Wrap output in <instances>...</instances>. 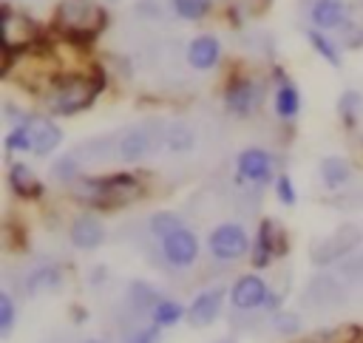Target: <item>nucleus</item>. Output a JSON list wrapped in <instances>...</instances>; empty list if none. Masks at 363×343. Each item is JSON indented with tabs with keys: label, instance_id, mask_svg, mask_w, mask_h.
I'll list each match as a JSON object with an SVG mask.
<instances>
[{
	"label": "nucleus",
	"instance_id": "nucleus-1",
	"mask_svg": "<svg viewBox=\"0 0 363 343\" xmlns=\"http://www.w3.org/2000/svg\"><path fill=\"white\" fill-rule=\"evenodd\" d=\"M71 193L91 210H116V207L133 204L142 196V181L130 173L79 176L71 184Z\"/></svg>",
	"mask_w": 363,
	"mask_h": 343
},
{
	"label": "nucleus",
	"instance_id": "nucleus-2",
	"mask_svg": "<svg viewBox=\"0 0 363 343\" xmlns=\"http://www.w3.org/2000/svg\"><path fill=\"white\" fill-rule=\"evenodd\" d=\"M99 91H102L99 74H62V77H54L51 85L45 88V105L51 113L74 116L91 108Z\"/></svg>",
	"mask_w": 363,
	"mask_h": 343
},
{
	"label": "nucleus",
	"instance_id": "nucleus-3",
	"mask_svg": "<svg viewBox=\"0 0 363 343\" xmlns=\"http://www.w3.org/2000/svg\"><path fill=\"white\" fill-rule=\"evenodd\" d=\"M108 23V14L94 0H62L54 11V28L74 43H91Z\"/></svg>",
	"mask_w": 363,
	"mask_h": 343
},
{
	"label": "nucleus",
	"instance_id": "nucleus-4",
	"mask_svg": "<svg viewBox=\"0 0 363 343\" xmlns=\"http://www.w3.org/2000/svg\"><path fill=\"white\" fill-rule=\"evenodd\" d=\"M162 145H167V128L162 122H139L119 133L116 156L122 162H142V159L153 156Z\"/></svg>",
	"mask_w": 363,
	"mask_h": 343
},
{
	"label": "nucleus",
	"instance_id": "nucleus-5",
	"mask_svg": "<svg viewBox=\"0 0 363 343\" xmlns=\"http://www.w3.org/2000/svg\"><path fill=\"white\" fill-rule=\"evenodd\" d=\"M37 37H40V28H37V23H34L28 14L14 11L11 6H3V28H0L3 57H6V62H3V74L9 71L14 54L31 48V45L37 43Z\"/></svg>",
	"mask_w": 363,
	"mask_h": 343
},
{
	"label": "nucleus",
	"instance_id": "nucleus-6",
	"mask_svg": "<svg viewBox=\"0 0 363 343\" xmlns=\"http://www.w3.org/2000/svg\"><path fill=\"white\" fill-rule=\"evenodd\" d=\"M207 247H210V255H213L216 261H221V264L241 261V258H244V255L252 249L247 230H244L241 224H235V221L218 224V227L210 232Z\"/></svg>",
	"mask_w": 363,
	"mask_h": 343
},
{
	"label": "nucleus",
	"instance_id": "nucleus-7",
	"mask_svg": "<svg viewBox=\"0 0 363 343\" xmlns=\"http://www.w3.org/2000/svg\"><path fill=\"white\" fill-rule=\"evenodd\" d=\"M162 249V261L170 269H190L199 261V238L190 227H179L170 235H164L159 241Z\"/></svg>",
	"mask_w": 363,
	"mask_h": 343
},
{
	"label": "nucleus",
	"instance_id": "nucleus-8",
	"mask_svg": "<svg viewBox=\"0 0 363 343\" xmlns=\"http://www.w3.org/2000/svg\"><path fill=\"white\" fill-rule=\"evenodd\" d=\"M264 102V88L252 77H235L224 88V108L235 116H250Z\"/></svg>",
	"mask_w": 363,
	"mask_h": 343
},
{
	"label": "nucleus",
	"instance_id": "nucleus-9",
	"mask_svg": "<svg viewBox=\"0 0 363 343\" xmlns=\"http://www.w3.org/2000/svg\"><path fill=\"white\" fill-rule=\"evenodd\" d=\"M284 252H286V232L281 230L278 221L264 218L261 227H258V235L252 241V249H250L252 264L255 266H267V264H272V258H278Z\"/></svg>",
	"mask_w": 363,
	"mask_h": 343
},
{
	"label": "nucleus",
	"instance_id": "nucleus-10",
	"mask_svg": "<svg viewBox=\"0 0 363 343\" xmlns=\"http://www.w3.org/2000/svg\"><path fill=\"white\" fill-rule=\"evenodd\" d=\"M360 241H363L360 227L346 224V227L335 230L332 235H326L323 241H318V244H315V249H312V261H315V264H332V261H337V258L349 255Z\"/></svg>",
	"mask_w": 363,
	"mask_h": 343
},
{
	"label": "nucleus",
	"instance_id": "nucleus-11",
	"mask_svg": "<svg viewBox=\"0 0 363 343\" xmlns=\"http://www.w3.org/2000/svg\"><path fill=\"white\" fill-rule=\"evenodd\" d=\"M267 298H269V286L264 283L261 275H241L230 289V303L235 312H255L267 306Z\"/></svg>",
	"mask_w": 363,
	"mask_h": 343
},
{
	"label": "nucleus",
	"instance_id": "nucleus-12",
	"mask_svg": "<svg viewBox=\"0 0 363 343\" xmlns=\"http://www.w3.org/2000/svg\"><path fill=\"white\" fill-rule=\"evenodd\" d=\"M349 9L352 6L346 0H309L306 3V20L312 23V28H320V31L343 28Z\"/></svg>",
	"mask_w": 363,
	"mask_h": 343
},
{
	"label": "nucleus",
	"instance_id": "nucleus-13",
	"mask_svg": "<svg viewBox=\"0 0 363 343\" xmlns=\"http://www.w3.org/2000/svg\"><path fill=\"white\" fill-rule=\"evenodd\" d=\"M238 176L250 184H267L272 179V156L264 147H244L238 153Z\"/></svg>",
	"mask_w": 363,
	"mask_h": 343
},
{
	"label": "nucleus",
	"instance_id": "nucleus-14",
	"mask_svg": "<svg viewBox=\"0 0 363 343\" xmlns=\"http://www.w3.org/2000/svg\"><path fill=\"white\" fill-rule=\"evenodd\" d=\"M224 295H227L224 286H213V289L199 292V295L193 298L190 309H187V320H190V326H196V329L210 326V323L218 317L221 306H224Z\"/></svg>",
	"mask_w": 363,
	"mask_h": 343
},
{
	"label": "nucleus",
	"instance_id": "nucleus-15",
	"mask_svg": "<svg viewBox=\"0 0 363 343\" xmlns=\"http://www.w3.org/2000/svg\"><path fill=\"white\" fill-rule=\"evenodd\" d=\"M23 122H26V128H28L31 153L45 156V153H51L54 147H60L62 130H60L51 119H45V116H23Z\"/></svg>",
	"mask_w": 363,
	"mask_h": 343
},
{
	"label": "nucleus",
	"instance_id": "nucleus-16",
	"mask_svg": "<svg viewBox=\"0 0 363 343\" xmlns=\"http://www.w3.org/2000/svg\"><path fill=\"white\" fill-rule=\"evenodd\" d=\"M68 238L77 249H96L105 241V224L99 221V215L94 213H82L71 221L68 227Z\"/></svg>",
	"mask_w": 363,
	"mask_h": 343
},
{
	"label": "nucleus",
	"instance_id": "nucleus-17",
	"mask_svg": "<svg viewBox=\"0 0 363 343\" xmlns=\"http://www.w3.org/2000/svg\"><path fill=\"white\" fill-rule=\"evenodd\" d=\"M218 60H221V43L213 34H199L187 45V62L196 71H210V68H216Z\"/></svg>",
	"mask_w": 363,
	"mask_h": 343
},
{
	"label": "nucleus",
	"instance_id": "nucleus-18",
	"mask_svg": "<svg viewBox=\"0 0 363 343\" xmlns=\"http://www.w3.org/2000/svg\"><path fill=\"white\" fill-rule=\"evenodd\" d=\"M272 105H275V113L281 119H295L298 111H301V91L295 82H289L286 77H278V85H275V94H272Z\"/></svg>",
	"mask_w": 363,
	"mask_h": 343
},
{
	"label": "nucleus",
	"instance_id": "nucleus-19",
	"mask_svg": "<svg viewBox=\"0 0 363 343\" xmlns=\"http://www.w3.org/2000/svg\"><path fill=\"white\" fill-rule=\"evenodd\" d=\"M62 283V272L54 266V264H40L34 266L26 278H23V289L26 295H43V292H51Z\"/></svg>",
	"mask_w": 363,
	"mask_h": 343
},
{
	"label": "nucleus",
	"instance_id": "nucleus-20",
	"mask_svg": "<svg viewBox=\"0 0 363 343\" xmlns=\"http://www.w3.org/2000/svg\"><path fill=\"white\" fill-rule=\"evenodd\" d=\"M9 184H11V190H14L17 196H23V198H37V196L43 193L40 179H37V176L31 173V167L23 164V162H11V167H9Z\"/></svg>",
	"mask_w": 363,
	"mask_h": 343
},
{
	"label": "nucleus",
	"instance_id": "nucleus-21",
	"mask_svg": "<svg viewBox=\"0 0 363 343\" xmlns=\"http://www.w3.org/2000/svg\"><path fill=\"white\" fill-rule=\"evenodd\" d=\"M352 179V164L340 156H326L320 162V181L329 187V190H340L346 181Z\"/></svg>",
	"mask_w": 363,
	"mask_h": 343
},
{
	"label": "nucleus",
	"instance_id": "nucleus-22",
	"mask_svg": "<svg viewBox=\"0 0 363 343\" xmlns=\"http://www.w3.org/2000/svg\"><path fill=\"white\" fill-rule=\"evenodd\" d=\"M184 315H187V309H184L179 300H173V298H159L156 306L150 309V320L159 323L162 329H164V326H176Z\"/></svg>",
	"mask_w": 363,
	"mask_h": 343
},
{
	"label": "nucleus",
	"instance_id": "nucleus-23",
	"mask_svg": "<svg viewBox=\"0 0 363 343\" xmlns=\"http://www.w3.org/2000/svg\"><path fill=\"white\" fill-rule=\"evenodd\" d=\"M306 298H309V303H315V298H326V300L337 303V300H343L340 281H337V278H332V275H318V278L309 283ZM320 303H323V300H320Z\"/></svg>",
	"mask_w": 363,
	"mask_h": 343
},
{
	"label": "nucleus",
	"instance_id": "nucleus-24",
	"mask_svg": "<svg viewBox=\"0 0 363 343\" xmlns=\"http://www.w3.org/2000/svg\"><path fill=\"white\" fill-rule=\"evenodd\" d=\"M156 300H159V295H156L147 283L136 281V283L128 286V303H130L136 312H147V315H150V309L156 306Z\"/></svg>",
	"mask_w": 363,
	"mask_h": 343
},
{
	"label": "nucleus",
	"instance_id": "nucleus-25",
	"mask_svg": "<svg viewBox=\"0 0 363 343\" xmlns=\"http://www.w3.org/2000/svg\"><path fill=\"white\" fill-rule=\"evenodd\" d=\"M306 40H309V45H312L329 65H340V54H337L335 43H332L320 28H306Z\"/></svg>",
	"mask_w": 363,
	"mask_h": 343
},
{
	"label": "nucleus",
	"instance_id": "nucleus-26",
	"mask_svg": "<svg viewBox=\"0 0 363 343\" xmlns=\"http://www.w3.org/2000/svg\"><path fill=\"white\" fill-rule=\"evenodd\" d=\"M337 111H340V119L346 128H354L357 119H360V111H363V99L357 91H346L340 99H337Z\"/></svg>",
	"mask_w": 363,
	"mask_h": 343
},
{
	"label": "nucleus",
	"instance_id": "nucleus-27",
	"mask_svg": "<svg viewBox=\"0 0 363 343\" xmlns=\"http://www.w3.org/2000/svg\"><path fill=\"white\" fill-rule=\"evenodd\" d=\"M179 227H184V221H182L179 213H170V210H162V213H156V215L150 218V235H153L156 241H162L164 235H170V232L179 230Z\"/></svg>",
	"mask_w": 363,
	"mask_h": 343
},
{
	"label": "nucleus",
	"instance_id": "nucleus-28",
	"mask_svg": "<svg viewBox=\"0 0 363 343\" xmlns=\"http://www.w3.org/2000/svg\"><path fill=\"white\" fill-rule=\"evenodd\" d=\"M340 31H343V37H346L349 45H363V3H357V6L349 9V17H346V23H343Z\"/></svg>",
	"mask_w": 363,
	"mask_h": 343
},
{
	"label": "nucleus",
	"instance_id": "nucleus-29",
	"mask_svg": "<svg viewBox=\"0 0 363 343\" xmlns=\"http://www.w3.org/2000/svg\"><path fill=\"white\" fill-rule=\"evenodd\" d=\"M170 6L182 20H201L210 11V0H170Z\"/></svg>",
	"mask_w": 363,
	"mask_h": 343
},
{
	"label": "nucleus",
	"instance_id": "nucleus-30",
	"mask_svg": "<svg viewBox=\"0 0 363 343\" xmlns=\"http://www.w3.org/2000/svg\"><path fill=\"white\" fill-rule=\"evenodd\" d=\"M51 176L62 184H74L79 179V159L77 156H62L54 167H51Z\"/></svg>",
	"mask_w": 363,
	"mask_h": 343
},
{
	"label": "nucleus",
	"instance_id": "nucleus-31",
	"mask_svg": "<svg viewBox=\"0 0 363 343\" xmlns=\"http://www.w3.org/2000/svg\"><path fill=\"white\" fill-rule=\"evenodd\" d=\"M6 150H9V153H14V150H31V139H28L26 122H17V125L6 133Z\"/></svg>",
	"mask_w": 363,
	"mask_h": 343
},
{
	"label": "nucleus",
	"instance_id": "nucleus-32",
	"mask_svg": "<svg viewBox=\"0 0 363 343\" xmlns=\"http://www.w3.org/2000/svg\"><path fill=\"white\" fill-rule=\"evenodd\" d=\"M14 317H17V312H14L11 295H9V292H0V337H9V334H11Z\"/></svg>",
	"mask_w": 363,
	"mask_h": 343
},
{
	"label": "nucleus",
	"instance_id": "nucleus-33",
	"mask_svg": "<svg viewBox=\"0 0 363 343\" xmlns=\"http://www.w3.org/2000/svg\"><path fill=\"white\" fill-rule=\"evenodd\" d=\"M193 145V133L187 125H170L167 128V147L170 150H190Z\"/></svg>",
	"mask_w": 363,
	"mask_h": 343
},
{
	"label": "nucleus",
	"instance_id": "nucleus-34",
	"mask_svg": "<svg viewBox=\"0 0 363 343\" xmlns=\"http://www.w3.org/2000/svg\"><path fill=\"white\" fill-rule=\"evenodd\" d=\"M272 329L275 332H281V334H295L298 329H301V317L295 315V312H275L272 315Z\"/></svg>",
	"mask_w": 363,
	"mask_h": 343
},
{
	"label": "nucleus",
	"instance_id": "nucleus-35",
	"mask_svg": "<svg viewBox=\"0 0 363 343\" xmlns=\"http://www.w3.org/2000/svg\"><path fill=\"white\" fill-rule=\"evenodd\" d=\"M272 190H275V196H278V201H281V204H286V207H292V204L298 201V196H295V187H292V179H289L286 173H281V176L275 179V184H272Z\"/></svg>",
	"mask_w": 363,
	"mask_h": 343
},
{
	"label": "nucleus",
	"instance_id": "nucleus-36",
	"mask_svg": "<svg viewBox=\"0 0 363 343\" xmlns=\"http://www.w3.org/2000/svg\"><path fill=\"white\" fill-rule=\"evenodd\" d=\"M162 337V326L159 323H147V326H139L125 343H159Z\"/></svg>",
	"mask_w": 363,
	"mask_h": 343
},
{
	"label": "nucleus",
	"instance_id": "nucleus-37",
	"mask_svg": "<svg viewBox=\"0 0 363 343\" xmlns=\"http://www.w3.org/2000/svg\"><path fill=\"white\" fill-rule=\"evenodd\" d=\"M352 269H357V278H360V281H363V258H360V261H357V264H354V266H352Z\"/></svg>",
	"mask_w": 363,
	"mask_h": 343
},
{
	"label": "nucleus",
	"instance_id": "nucleus-38",
	"mask_svg": "<svg viewBox=\"0 0 363 343\" xmlns=\"http://www.w3.org/2000/svg\"><path fill=\"white\" fill-rule=\"evenodd\" d=\"M85 343H105V340H85Z\"/></svg>",
	"mask_w": 363,
	"mask_h": 343
}]
</instances>
